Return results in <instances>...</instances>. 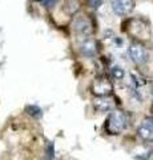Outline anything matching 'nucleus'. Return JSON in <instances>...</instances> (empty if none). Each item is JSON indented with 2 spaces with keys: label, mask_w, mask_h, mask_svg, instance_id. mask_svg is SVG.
Segmentation results:
<instances>
[{
  "label": "nucleus",
  "mask_w": 153,
  "mask_h": 160,
  "mask_svg": "<svg viewBox=\"0 0 153 160\" xmlns=\"http://www.w3.org/2000/svg\"><path fill=\"white\" fill-rule=\"evenodd\" d=\"M80 52L87 58H93L97 52L96 42L92 38H85L80 44Z\"/></svg>",
  "instance_id": "obj_5"
},
{
  "label": "nucleus",
  "mask_w": 153,
  "mask_h": 160,
  "mask_svg": "<svg viewBox=\"0 0 153 160\" xmlns=\"http://www.w3.org/2000/svg\"><path fill=\"white\" fill-rule=\"evenodd\" d=\"M112 75L115 76V79H117V80H121L122 78H124V69H121L120 67H113L112 68Z\"/></svg>",
  "instance_id": "obj_7"
},
{
  "label": "nucleus",
  "mask_w": 153,
  "mask_h": 160,
  "mask_svg": "<svg viewBox=\"0 0 153 160\" xmlns=\"http://www.w3.org/2000/svg\"><path fill=\"white\" fill-rule=\"evenodd\" d=\"M128 55H129L131 60L137 66H142L146 63L148 60V51L144 46H141L139 43H133L128 48Z\"/></svg>",
  "instance_id": "obj_2"
},
{
  "label": "nucleus",
  "mask_w": 153,
  "mask_h": 160,
  "mask_svg": "<svg viewBox=\"0 0 153 160\" xmlns=\"http://www.w3.org/2000/svg\"><path fill=\"white\" fill-rule=\"evenodd\" d=\"M137 133L145 142H152L153 140V118H146L141 123L139 129H137Z\"/></svg>",
  "instance_id": "obj_4"
},
{
  "label": "nucleus",
  "mask_w": 153,
  "mask_h": 160,
  "mask_svg": "<svg viewBox=\"0 0 153 160\" xmlns=\"http://www.w3.org/2000/svg\"><path fill=\"white\" fill-rule=\"evenodd\" d=\"M40 2H41L45 7H52L53 4H55V3L57 2V0H40Z\"/></svg>",
  "instance_id": "obj_8"
},
{
  "label": "nucleus",
  "mask_w": 153,
  "mask_h": 160,
  "mask_svg": "<svg viewBox=\"0 0 153 160\" xmlns=\"http://www.w3.org/2000/svg\"><path fill=\"white\" fill-rule=\"evenodd\" d=\"M75 31L83 38L89 36L92 32V26L89 23V20H87L85 18H80L75 22Z\"/></svg>",
  "instance_id": "obj_6"
},
{
  "label": "nucleus",
  "mask_w": 153,
  "mask_h": 160,
  "mask_svg": "<svg viewBox=\"0 0 153 160\" xmlns=\"http://www.w3.org/2000/svg\"><path fill=\"white\" fill-rule=\"evenodd\" d=\"M127 128V116L120 111L112 112L107 122V129L112 135H117Z\"/></svg>",
  "instance_id": "obj_1"
},
{
  "label": "nucleus",
  "mask_w": 153,
  "mask_h": 160,
  "mask_svg": "<svg viewBox=\"0 0 153 160\" xmlns=\"http://www.w3.org/2000/svg\"><path fill=\"white\" fill-rule=\"evenodd\" d=\"M111 7L113 12L118 16H125V15L131 13L135 8V2L133 0H109Z\"/></svg>",
  "instance_id": "obj_3"
}]
</instances>
